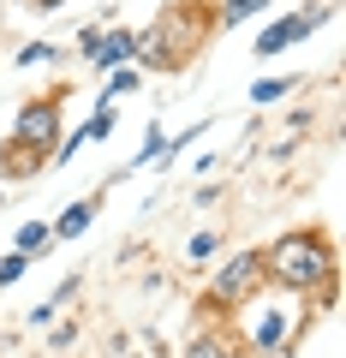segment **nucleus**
<instances>
[{"label": "nucleus", "instance_id": "14", "mask_svg": "<svg viewBox=\"0 0 346 358\" xmlns=\"http://www.w3.org/2000/svg\"><path fill=\"white\" fill-rule=\"evenodd\" d=\"M215 251H221V233H215V227L192 233V245H185V257H192V263H203V257H215Z\"/></svg>", "mask_w": 346, "mask_h": 358}, {"label": "nucleus", "instance_id": "3", "mask_svg": "<svg viewBox=\"0 0 346 358\" xmlns=\"http://www.w3.org/2000/svg\"><path fill=\"white\" fill-rule=\"evenodd\" d=\"M263 281H269V275H263V251H233L227 263L209 275V305L215 310H239Z\"/></svg>", "mask_w": 346, "mask_h": 358}, {"label": "nucleus", "instance_id": "18", "mask_svg": "<svg viewBox=\"0 0 346 358\" xmlns=\"http://www.w3.org/2000/svg\"><path fill=\"white\" fill-rule=\"evenodd\" d=\"M102 36H108L102 24H84V30H78V48H84V54H96V48H102Z\"/></svg>", "mask_w": 346, "mask_h": 358}, {"label": "nucleus", "instance_id": "5", "mask_svg": "<svg viewBox=\"0 0 346 358\" xmlns=\"http://www.w3.org/2000/svg\"><path fill=\"white\" fill-rule=\"evenodd\" d=\"M209 24H215V18H209V6L203 0H180V6H167L161 18H155V30L150 36H180V48H173V60H192L197 48H203V36H209Z\"/></svg>", "mask_w": 346, "mask_h": 358}, {"label": "nucleus", "instance_id": "17", "mask_svg": "<svg viewBox=\"0 0 346 358\" xmlns=\"http://www.w3.org/2000/svg\"><path fill=\"white\" fill-rule=\"evenodd\" d=\"M48 60H54L48 42H30V48H18V66H48Z\"/></svg>", "mask_w": 346, "mask_h": 358}, {"label": "nucleus", "instance_id": "19", "mask_svg": "<svg viewBox=\"0 0 346 358\" xmlns=\"http://www.w3.org/2000/svg\"><path fill=\"white\" fill-rule=\"evenodd\" d=\"M30 6H36V13H54V6H66V0H30Z\"/></svg>", "mask_w": 346, "mask_h": 358}, {"label": "nucleus", "instance_id": "11", "mask_svg": "<svg viewBox=\"0 0 346 358\" xmlns=\"http://www.w3.org/2000/svg\"><path fill=\"white\" fill-rule=\"evenodd\" d=\"M143 78H138V66H114V78H108V90H102V108H114L120 96H131Z\"/></svg>", "mask_w": 346, "mask_h": 358}, {"label": "nucleus", "instance_id": "9", "mask_svg": "<svg viewBox=\"0 0 346 358\" xmlns=\"http://www.w3.org/2000/svg\"><path fill=\"white\" fill-rule=\"evenodd\" d=\"M293 84H305V78H257V84H251V102L269 108V102H281V96H293Z\"/></svg>", "mask_w": 346, "mask_h": 358}, {"label": "nucleus", "instance_id": "7", "mask_svg": "<svg viewBox=\"0 0 346 358\" xmlns=\"http://www.w3.org/2000/svg\"><path fill=\"white\" fill-rule=\"evenodd\" d=\"M90 221H96V197H78V203H66L60 215L48 221V233H54V239H78Z\"/></svg>", "mask_w": 346, "mask_h": 358}, {"label": "nucleus", "instance_id": "16", "mask_svg": "<svg viewBox=\"0 0 346 358\" xmlns=\"http://www.w3.org/2000/svg\"><path fill=\"white\" fill-rule=\"evenodd\" d=\"M102 138H114V108H96V120L84 126V143H102Z\"/></svg>", "mask_w": 346, "mask_h": 358}, {"label": "nucleus", "instance_id": "4", "mask_svg": "<svg viewBox=\"0 0 346 358\" xmlns=\"http://www.w3.org/2000/svg\"><path fill=\"white\" fill-rule=\"evenodd\" d=\"M13 143L30 150V155H54V143H60V102H54V96L24 102L13 114Z\"/></svg>", "mask_w": 346, "mask_h": 358}, {"label": "nucleus", "instance_id": "2", "mask_svg": "<svg viewBox=\"0 0 346 358\" xmlns=\"http://www.w3.org/2000/svg\"><path fill=\"white\" fill-rule=\"evenodd\" d=\"M245 341L257 346V352H275V346H293L298 341V322H310V305L305 293H287V287H257L251 299H245Z\"/></svg>", "mask_w": 346, "mask_h": 358}, {"label": "nucleus", "instance_id": "10", "mask_svg": "<svg viewBox=\"0 0 346 358\" xmlns=\"http://www.w3.org/2000/svg\"><path fill=\"white\" fill-rule=\"evenodd\" d=\"M185 358H233V341L221 329H209V334H197V341L185 346Z\"/></svg>", "mask_w": 346, "mask_h": 358}, {"label": "nucleus", "instance_id": "8", "mask_svg": "<svg viewBox=\"0 0 346 358\" xmlns=\"http://www.w3.org/2000/svg\"><path fill=\"white\" fill-rule=\"evenodd\" d=\"M131 54H138V36H131V30H114V36H102V48H96L90 60L102 66V72H114V66L131 60Z\"/></svg>", "mask_w": 346, "mask_h": 358}, {"label": "nucleus", "instance_id": "1", "mask_svg": "<svg viewBox=\"0 0 346 358\" xmlns=\"http://www.w3.org/2000/svg\"><path fill=\"white\" fill-rule=\"evenodd\" d=\"M263 275L269 287H287V293H317V305H334V287H340V263H334L329 233L317 227H293L263 251Z\"/></svg>", "mask_w": 346, "mask_h": 358}, {"label": "nucleus", "instance_id": "6", "mask_svg": "<svg viewBox=\"0 0 346 358\" xmlns=\"http://www.w3.org/2000/svg\"><path fill=\"white\" fill-rule=\"evenodd\" d=\"M329 18V6H317V13H287V18H275L263 36H257V60H269V54H287L293 42H305L310 30Z\"/></svg>", "mask_w": 346, "mask_h": 358}, {"label": "nucleus", "instance_id": "12", "mask_svg": "<svg viewBox=\"0 0 346 358\" xmlns=\"http://www.w3.org/2000/svg\"><path fill=\"white\" fill-rule=\"evenodd\" d=\"M54 233H48V221H24V227H18V239H13V251H24V257H36L42 245H48Z\"/></svg>", "mask_w": 346, "mask_h": 358}, {"label": "nucleus", "instance_id": "15", "mask_svg": "<svg viewBox=\"0 0 346 358\" xmlns=\"http://www.w3.org/2000/svg\"><path fill=\"white\" fill-rule=\"evenodd\" d=\"M24 275H30V257H24V251H6V257H0V287L24 281Z\"/></svg>", "mask_w": 346, "mask_h": 358}, {"label": "nucleus", "instance_id": "13", "mask_svg": "<svg viewBox=\"0 0 346 358\" xmlns=\"http://www.w3.org/2000/svg\"><path fill=\"white\" fill-rule=\"evenodd\" d=\"M263 6H269V0H227V6L215 13V24H245V18L263 13Z\"/></svg>", "mask_w": 346, "mask_h": 358}]
</instances>
